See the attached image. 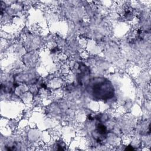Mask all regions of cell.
Returning <instances> with one entry per match:
<instances>
[{"label": "cell", "mask_w": 151, "mask_h": 151, "mask_svg": "<svg viewBox=\"0 0 151 151\" xmlns=\"http://www.w3.org/2000/svg\"><path fill=\"white\" fill-rule=\"evenodd\" d=\"M91 91L93 95L99 99L106 100L111 98L114 94V89L110 82L100 78L94 81L91 86Z\"/></svg>", "instance_id": "obj_1"}]
</instances>
